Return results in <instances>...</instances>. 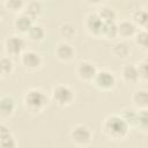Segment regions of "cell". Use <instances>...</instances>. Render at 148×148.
Segmentation results:
<instances>
[{
  "instance_id": "9",
  "label": "cell",
  "mask_w": 148,
  "mask_h": 148,
  "mask_svg": "<svg viewBox=\"0 0 148 148\" xmlns=\"http://www.w3.org/2000/svg\"><path fill=\"white\" fill-rule=\"evenodd\" d=\"M98 69L97 67L88 61V60H82L77 64L76 68H75V73H76V76L81 80V81H84V82H92L96 74H97Z\"/></svg>"
},
{
  "instance_id": "22",
  "label": "cell",
  "mask_w": 148,
  "mask_h": 148,
  "mask_svg": "<svg viewBox=\"0 0 148 148\" xmlns=\"http://www.w3.org/2000/svg\"><path fill=\"white\" fill-rule=\"evenodd\" d=\"M138 112H139V110H136L135 108H126L119 114L127 123V125L132 128V127H135L136 119H138Z\"/></svg>"
},
{
  "instance_id": "12",
  "label": "cell",
  "mask_w": 148,
  "mask_h": 148,
  "mask_svg": "<svg viewBox=\"0 0 148 148\" xmlns=\"http://www.w3.org/2000/svg\"><path fill=\"white\" fill-rule=\"evenodd\" d=\"M117 25H118V37L124 39L134 38L139 31V28L135 25V23L132 20H121L117 22Z\"/></svg>"
},
{
  "instance_id": "27",
  "label": "cell",
  "mask_w": 148,
  "mask_h": 148,
  "mask_svg": "<svg viewBox=\"0 0 148 148\" xmlns=\"http://www.w3.org/2000/svg\"><path fill=\"white\" fill-rule=\"evenodd\" d=\"M104 38L108 39H113L116 37H118V25H117V21L116 22H106L104 23V28H103V36Z\"/></svg>"
},
{
  "instance_id": "10",
  "label": "cell",
  "mask_w": 148,
  "mask_h": 148,
  "mask_svg": "<svg viewBox=\"0 0 148 148\" xmlns=\"http://www.w3.org/2000/svg\"><path fill=\"white\" fill-rule=\"evenodd\" d=\"M54 56L61 62H71L75 58V49L66 40L58 43L54 47Z\"/></svg>"
},
{
  "instance_id": "4",
  "label": "cell",
  "mask_w": 148,
  "mask_h": 148,
  "mask_svg": "<svg viewBox=\"0 0 148 148\" xmlns=\"http://www.w3.org/2000/svg\"><path fill=\"white\" fill-rule=\"evenodd\" d=\"M69 139L74 145L84 147L90 145V142L92 141V132L87 125L76 124L69 131Z\"/></svg>"
},
{
  "instance_id": "18",
  "label": "cell",
  "mask_w": 148,
  "mask_h": 148,
  "mask_svg": "<svg viewBox=\"0 0 148 148\" xmlns=\"http://www.w3.org/2000/svg\"><path fill=\"white\" fill-rule=\"evenodd\" d=\"M111 53L117 58L124 59V58H127L130 56L131 49H130V46H128V44L126 42L118 40V42H114L111 45Z\"/></svg>"
},
{
  "instance_id": "19",
  "label": "cell",
  "mask_w": 148,
  "mask_h": 148,
  "mask_svg": "<svg viewBox=\"0 0 148 148\" xmlns=\"http://www.w3.org/2000/svg\"><path fill=\"white\" fill-rule=\"evenodd\" d=\"M27 36H28V38H29L30 40L38 43V42L44 40V38H45V36H46V30H45V28H44L42 24H39V23H34L32 27L30 28V30L28 31Z\"/></svg>"
},
{
  "instance_id": "16",
  "label": "cell",
  "mask_w": 148,
  "mask_h": 148,
  "mask_svg": "<svg viewBox=\"0 0 148 148\" xmlns=\"http://www.w3.org/2000/svg\"><path fill=\"white\" fill-rule=\"evenodd\" d=\"M0 134H1L0 148H17V142L14 135L3 123L0 126Z\"/></svg>"
},
{
  "instance_id": "20",
  "label": "cell",
  "mask_w": 148,
  "mask_h": 148,
  "mask_svg": "<svg viewBox=\"0 0 148 148\" xmlns=\"http://www.w3.org/2000/svg\"><path fill=\"white\" fill-rule=\"evenodd\" d=\"M139 132L143 134H148V109L147 110H139L138 112V119L135 127Z\"/></svg>"
},
{
  "instance_id": "21",
  "label": "cell",
  "mask_w": 148,
  "mask_h": 148,
  "mask_svg": "<svg viewBox=\"0 0 148 148\" xmlns=\"http://www.w3.org/2000/svg\"><path fill=\"white\" fill-rule=\"evenodd\" d=\"M76 30H75V25L71 22H62L59 25V35L67 42L69 39H73L75 37Z\"/></svg>"
},
{
  "instance_id": "23",
  "label": "cell",
  "mask_w": 148,
  "mask_h": 148,
  "mask_svg": "<svg viewBox=\"0 0 148 148\" xmlns=\"http://www.w3.org/2000/svg\"><path fill=\"white\" fill-rule=\"evenodd\" d=\"M98 16L101 17V20L106 23V22H116L117 20V13L114 12L113 8L109 7V6H102L98 10H97Z\"/></svg>"
},
{
  "instance_id": "2",
  "label": "cell",
  "mask_w": 148,
  "mask_h": 148,
  "mask_svg": "<svg viewBox=\"0 0 148 148\" xmlns=\"http://www.w3.org/2000/svg\"><path fill=\"white\" fill-rule=\"evenodd\" d=\"M131 127L127 123L121 118L120 114H109L102 121V131L109 139L113 141L124 140L128 133Z\"/></svg>"
},
{
  "instance_id": "28",
  "label": "cell",
  "mask_w": 148,
  "mask_h": 148,
  "mask_svg": "<svg viewBox=\"0 0 148 148\" xmlns=\"http://www.w3.org/2000/svg\"><path fill=\"white\" fill-rule=\"evenodd\" d=\"M134 40H135V44L139 46L140 50L148 53V31L139 30L134 37Z\"/></svg>"
},
{
  "instance_id": "26",
  "label": "cell",
  "mask_w": 148,
  "mask_h": 148,
  "mask_svg": "<svg viewBox=\"0 0 148 148\" xmlns=\"http://www.w3.org/2000/svg\"><path fill=\"white\" fill-rule=\"evenodd\" d=\"M3 6L7 10L12 12V13H23L24 7H25V2H23L22 0H6L3 1Z\"/></svg>"
},
{
  "instance_id": "1",
  "label": "cell",
  "mask_w": 148,
  "mask_h": 148,
  "mask_svg": "<svg viewBox=\"0 0 148 148\" xmlns=\"http://www.w3.org/2000/svg\"><path fill=\"white\" fill-rule=\"evenodd\" d=\"M50 96L40 88H30L28 89L22 98L23 108L27 112L31 114L42 113L50 104Z\"/></svg>"
},
{
  "instance_id": "7",
  "label": "cell",
  "mask_w": 148,
  "mask_h": 148,
  "mask_svg": "<svg viewBox=\"0 0 148 148\" xmlns=\"http://www.w3.org/2000/svg\"><path fill=\"white\" fill-rule=\"evenodd\" d=\"M92 83L103 91H109L112 90L116 84H117V77L114 75L113 72L109 71V69H101L97 72Z\"/></svg>"
},
{
  "instance_id": "25",
  "label": "cell",
  "mask_w": 148,
  "mask_h": 148,
  "mask_svg": "<svg viewBox=\"0 0 148 148\" xmlns=\"http://www.w3.org/2000/svg\"><path fill=\"white\" fill-rule=\"evenodd\" d=\"M40 12H42V6H40V3L37 2V1L27 2V3H25V7H24V10H23V13H24L25 15H28V16H29L31 20H34V21H35V18H37V17L39 16Z\"/></svg>"
},
{
  "instance_id": "13",
  "label": "cell",
  "mask_w": 148,
  "mask_h": 148,
  "mask_svg": "<svg viewBox=\"0 0 148 148\" xmlns=\"http://www.w3.org/2000/svg\"><path fill=\"white\" fill-rule=\"evenodd\" d=\"M16 103L10 95H2L0 98V117L2 120L10 118L15 113Z\"/></svg>"
},
{
  "instance_id": "29",
  "label": "cell",
  "mask_w": 148,
  "mask_h": 148,
  "mask_svg": "<svg viewBox=\"0 0 148 148\" xmlns=\"http://www.w3.org/2000/svg\"><path fill=\"white\" fill-rule=\"evenodd\" d=\"M136 67H138V71L140 74V80L148 81V57L141 59L138 62Z\"/></svg>"
},
{
  "instance_id": "17",
  "label": "cell",
  "mask_w": 148,
  "mask_h": 148,
  "mask_svg": "<svg viewBox=\"0 0 148 148\" xmlns=\"http://www.w3.org/2000/svg\"><path fill=\"white\" fill-rule=\"evenodd\" d=\"M132 21L135 23L139 30L148 31V9L140 8L134 10L132 14Z\"/></svg>"
},
{
  "instance_id": "3",
  "label": "cell",
  "mask_w": 148,
  "mask_h": 148,
  "mask_svg": "<svg viewBox=\"0 0 148 148\" xmlns=\"http://www.w3.org/2000/svg\"><path fill=\"white\" fill-rule=\"evenodd\" d=\"M50 98L58 106L61 108L69 106L71 104H73L75 99V91L71 86L65 83H59L52 87L50 91Z\"/></svg>"
},
{
  "instance_id": "8",
  "label": "cell",
  "mask_w": 148,
  "mask_h": 148,
  "mask_svg": "<svg viewBox=\"0 0 148 148\" xmlns=\"http://www.w3.org/2000/svg\"><path fill=\"white\" fill-rule=\"evenodd\" d=\"M84 28L86 30L95 36V37H102L103 36V28H104V22L101 20L98 16L97 12H90L87 14L84 18Z\"/></svg>"
},
{
  "instance_id": "15",
  "label": "cell",
  "mask_w": 148,
  "mask_h": 148,
  "mask_svg": "<svg viewBox=\"0 0 148 148\" xmlns=\"http://www.w3.org/2000/svg\"><path fill=\"white\" fill-rule=\"evenodd\" d=\"M34 23H35L34 20H31L24 13H21L14 18L13 25H14V29H15L16 32H18V34H28V31L30 30V28L32 27Z\"/></svg>"
},
{
  "instance_id": "6",
  "label": "cell",
  "mask_w": 148,
  "mask_h": 148,
  "mask_svg": "<svg viewBox=\"0 0 148 148\" xmlns=\"http://www.w3.org/2000/svg\"><path fill=\"white\" fill-rule=\"evenodd\" d=\"M18 59L21 66L28 72H36L43 66L42 56L34 50H25Z\"/></svg>"
},
{
  "instance_id": "11",
  "label": "cell",
  "mask_w": 148,
  "mask_h": 148,
  "mask_svg": "<svg viewBox=\"0 0 148 148\" xmlns=\"http://www.w3.org/2000/svg\"><path fill=\"white\" fill-rule=\"evenodd\" d=\"M120 77L126 84H136L140 81V74L136 65L125 64L120 68Z\"/></svg>"
},
{
  "instance_id": "24",
  "label": "cell",
  "mask_w": 148,
  "mask_h": 148,
  "mask_svg": "<svg viewBox=\"0 0 148 148\" xmlns=\"http://www.w3.org/2000/svg\"><path fill=\"white\" fill-rule=\"evenodd\" d=\"M14 72V61L8 56H2L0 59V73L3 79L7 75H10Z\"/></svg>"
},
{
  "instance_id": "14",
  "label": "cell",
  "mask_w": 148,
  "mask_h": 148,
  "mask_svg": "<svg viewBox=\"0 0 148 148\" xmlns=\"http://www.w3.org/2000/svg\"><path fill=\"white\" fill-rule=\"evenodd\" d=\"M133 106L136 110H147L148 109V90L140 88L133 91L131 96Z\"/></svg>"
},
{
  "instance_id": "5",
  "label": "cell",
  "mask_w": 148,
  "mask_h": 148,
  "mask_svg": "<svg viewBox=\"0 0 148 148\" xmlns=\"http://www.w3.org/2000/svg\"><path fill=\"white\" fill-rule=\"evenodd\" d=\"M5 52L10 58H20L25 49V40L20 35H9L3 42Z\"/></svg>"
}]
</instances>
